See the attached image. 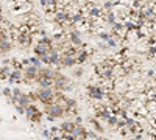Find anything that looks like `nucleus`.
Masks as SVG:
<instances>
[{
    "instance_id": "nucleus-1",
    "label": "nucleus",
    "mask_w": 156,
    "mask_h": 140,
    "mask_svg": "<svg viewBox=\"0 0 156 140\" xmlns=\"http://www.w3.org/2000/svg\"><path fill=\"white\" fill-rule=\"evenodd\" d=\"M36 95H37V101L47 104V103H53V98H55V90L53 87H42L39 86L36 89Z\"/></svg>"
},
{
    "instance_id": "nucleus-2",
    "label": "nucleus",
    "mask_w": 156,
    "mask_h": 140,
    "mask_svg": "<svg viewBox=\"0 0 156 140\" xmlns=\"http://www.w3.org/2000/svg\"><path fill=\"white\" fill-rule=\"evenodd\" d=\"M44 112L47 114V117L50 120H53V118H59L64 115V111L61 106H58L56 103H47L44 104Z\"/></svg>"
},
{
    "instance_id": "nucleus-3",
    "label": "nucleus",
    "mask_w": 156,
    "mask_h": 140,
    "mask_svg": "<svg viewBox=\"0 0 156 140\" xmlns=\"http://www.w3.org/2000/svg\"><path fill=\"white\" fill-rule=\"evenodd\" d=\"M25 115L28 117V120L30 121H34V123H39L41 121V118H42V112L39 111L33 103L30 104V106H27L25 108Z\"/></svg>"
},
{
    "instance_id": "nucleus-4",
    "label": "nucleus",
    "mask_w": 156,
    "mask_h": 140,
    "mask_svg": "<svg viewBox=\"0 0 156 140\" xmlns=\"http://www.w3.org/2000/svg\"><path fill=\"white\" fill-rule=\"evenodd\" d=\"M87 95H89L90 98H94V100L101 101V100H105L106 92L103 90L100 86H89V87H87Z\"/></svg>"
},
{
    "instance_id": "nucleus-5",
    "label": "nucleus",
    "mask_w": 156,
    "mask_h": 140,
    "mask_svg": "<svg viewBox=\"0 0 156 140\" xmlns=\"http://www.w3.org/2000/svg\"><path fill=\"white\" fill-rule=\"evenodd\" d=\"M75 64H76L75 56H69V55H66V53H61V55H59V67L72 69Z\"/></svg>"
},
{
    "instance_id": "nucleus-6",
    "label": "nucleus",
    "mask_w": 156,
    "mask_h": 140,
    "mask_svg": "<svg viewBox=\"0 0 156 140\" xmlns=\"http://www.w3.org/2000/svg\"><path fill=\"white\" fill-rule=\"evenodd\" d=\"M8 81L9 83H22V70H12L11 75L8 76Z\"/></svg>"
},
{
    "instance_id": "nucleus-7",
    "label": "nucleus",
    "mask_w": 156,
    "mask_h": 140,
    "mask_svg": "<svg viewBox=\"0 0 156 140\" xmlns=\"http://www.w3.org/2000/svg\"><path fill=\"white\" fill-rule=\"evenodd\" d=\"M11 66L9 64H5L3 67H0V80H8V76L11 75Z\"/></svg>"
},
{
    "instance_id": "nucleus-8",
    "label": "nucleus",
    "mask_w": 156,
    "mask_h": 140,
    "mask_svg": "<svg viewBox=\"0 0 156 140\" xmlns=\"http://www.w3.org/2000/svg\"><path fill=\"white\" fill-rule=\"evenodd\" d=\"M73 128H75V123H73V121H64V123L61 125V131H62V132H72Z\"/></svg>"
},
{
    "instance_id": "nucleus-9",
    "label": "nucleus",
    "mask_w": 156,
    "mask_h": 140,
    "mask_svg": "<svg viewBox=\"0 0 156 140\" xmlns=\"http://www.w3.org/2000/svg\"><path fill=\"white\" fill-rule=\"evenodd\" d=\"M28 61H30V64H31V66H36V67H42V62H41V59H39L37 56H33V58H30Z\"/></svg>"
},
{
    "instance_id": "nucleus-10",
    "label": "nucleus",
    "mask_w": 156,
    "mask_h": 140,
    "mask_svg": "<svg viewBox=\"0 0 156 140\" xmlns=\"http://www.w3.org/2000/svg\"><path fill=\"white\" fill-rule=\"evenodd\" d=\"M27 95H28V98H30V101H31V103H34V101H37V95H36V90H34V92H28Z\"/></svg>"
},
{
    "instance_id": "nucleus-11",
    "label": "nucleus",
    "mask_w": 156,
    "mask_h": 140,
    "mask_svg": "<svg viewBox=\"0 0 156 140\" xmlns=\"http://www.w3.org/2000/svg\"><path fill=\"white\" fill-rule=\"evenodd\" d=\"M3 95H5V97H9V98H11V90H9V89H3Z\"/></svg>"
},
{
    "instance_id": "nucleus-12",
    "label": "nucleus",
    "mask_w": 156,
    "mask_h": 140,
    "mask_svg": "<svg viewBox=\"0 0 156 140\" xmlns=\"http://www.w3.org/2000/svg\"><path fill=\"white\" fill-rule=\"evenodd\" d=\"M81 73H83V70H81V69H76V70H75V75H76V76H80Z\"/></svg>"
},
{
    "instance_id": "nucleus-13",
    "label": "nucleus",
    "mask_w": 156,
    "mask_h": 140,
    "mask_svg": "<svg viewBox=\"0 0 156 140\" xmlns=\"http://www.w3.org/2000/svg\"><path fill=\"white\" fill-rule=\"evenodd\" d=\"M100 140H108V138H100Z\"/></svg>"
}]
</instances>
